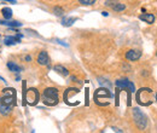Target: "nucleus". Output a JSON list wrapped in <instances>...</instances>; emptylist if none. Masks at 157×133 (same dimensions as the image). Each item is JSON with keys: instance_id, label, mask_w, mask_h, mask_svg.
<instances>
[{"instance_id": "1", "label": "nucleus", "mask_w": 157, "mask_h": 133, "mask_svg": "<svg viewBox=\"0 0 157 133\" xmlns=\"http://www.w3.org/2000/svg\"><path fill=\"white\" fill-rule=\"evenodd\" d=\"M41 99L44 102L45 105H48V107H55L57 105L59 102L58 99V90L55 88V87H47L44 93L41 96Z\"/></svg>"}, {"instance_id": "2", "label": "nucleus", "mask_w": 157, "mask_h": 133, "mask_svg": "<svg viewBox=\"0 0 157 133\" xmlns=\"http://www.w3.org/2000/svg\"><path fill=\"white\" fill-rule=\"evenodd\" d=\"M40 95L36 88H29L28 91L25 90V81H23V105H36L39 102Z\"/></svg>"}, {"instance_id": "3", "label": "nucleus", "mask_w": 157, "mask_h": 133, "mask_svg": "<svg viewBox=\"0 0 157 133\" xmlns=\"http://www.w3.org/2000/svg\"><path fill=\"white\" fill-rule=\"evenodd\" d=\"M137 102L140 105L147 107L154 102L152 98V90L147 87H143L137 92Z\"/></svg>"}, {"instance_id": "4", "label": "nucleus", "mask_w": 157, "mask_h": 133, "mask_svg": "<svg viewBox=\"0 0 157 133\" xmlns=\"http://www.w3.org/2000/svg\"><path fill=\"white\" fill-rule=\"evenodd\" d=\"M0 104L6 107H12L16 104V90L12 87H7L2 90V97L0 98Z\"/></svg>"}, {"instance_id": "5", "label": "nucleus", "mask_w": 157, "mask_h": 133, "mask_svg": "<svg viewBox=\"0 0 157 133\" xmlns=\"http://www.w3.org/2000/svg\"><path fill=\"white\" fill-rule=\"evenodd\" d=\"M133 120L137 125V127L139 130H144L146 128V125H147V121H146V116L143 114L138 108L133 109Z\"/></svg>"}, {"instance_id": "6", "label": "nucleus", "mask_w": 157, "mask_h": 133, "mask_svg": "<svg viewBox=\"0 0 157 133\" xmlns=\"http://www.w3.org/2000/svg\"><path fill=\"white\" fill-rule=\"evenodd\" d=\"M116 87L121 88V90H128V92L131 93H134L136 92V86L132 81H129L128 79H120L115 82Z\"/></svg>"}, {"instance_id": "7", "label": "nucleus", "mask_w": 157, "mask_h": 133, "mask_svg": "<svg viewBox=\"0 0 157 133\" xmlns=\"http://www.w3.org/2000/svg\"><path fill=\"white\" fill-rule=\"evenodd\" d=\"M113 97V93L108 90V88H104V87H101V88H99L96 91V93H94V100H96V103L99 104V102L101 100V99H109V98H111Z\"/></svg>"}, {"instance_id": "8", "label": "nucleus", "mask_w": 157, "mask_h": 133, "mask_svg": "<svg viewBox=\"0 0 157 133\" xmlns=\"http://www.w3.org/2000/svg\"><path fill=\"white\" fill-rule=\"evenodd\" d=\"M105 6H108V7H111L114 11H123L124 9H126V5L124 4H121V2H118V1H114V0H106L105 1Z\"/></svg>"}, {"instance_id": "9", "label": "nucleus", "mask_w": 157, "mask_h": 133, "mask_svg": "<svg viewBox=\"0 0 157 133\" xmlns=\"http://www.w3.org/2000/svg\"><path fill=\"white\" fill-rule=\"evenodd\" d=\"M2 42L6 46H12V45H16V44L21 42V38L17 34L16 35H6L2 38Z\"/></svg>"}, {"instance_id": "10", "label": "nucleus", "mask_w": 157, "mask_h": 133, "mask_svg": "<svg viewBox=\"0 0 157 133\" xmlns=\"http://www.w3.org/2000/svg\"><path fill=\"white\" fill-rule=\"evenodd\" d=\"M140 57H141V52L138 51V50H129V51L126 52V58L131 62H136Z\"/></svg>"}, {"instance_id": "11", "label": "nucleus", "mask_w": 157, "mask_h": 133, "mask_svg": "<svg viewBox=\"0 0 157 133\" xmlns=\"http://www.w3.org/2000/svg\"><path fill=\"white\" fill-rule=\"evenodd\" d=\"M78 93H80V91H78V88H68V90L64 92V102H65L67 104H69V100H70L75 95H78Z\"/></svg>"}, {"instance_id": "12", "label": "nucleus", "mask_w": 157, "mask_h": 133, "mask_svg": "<svg viewBox=\"0 0 157 133\" xmlns=\"http://www.w3.org/2000/svg\"><path fill=\"white\" fill-rule=\"evenodd\" d=\"M38 63L40 65H47L50 63V57L46 51H41L38 56Z\"/></svg>"}, {"instance_id": "13", "label": "nucleus", "mask_w": 157, "mask_h": 133, "mask_svg": "<svg viewBox=\"0 0 157 133\" xmlns=\"http://www.w3.org/2000/svg\"><path fill=\"white\" fill-rule=\"evenodd\" d=\"M0 24L1 25H7V27H11V28H18L22 25V23H20L18 21H9V19H1Z\"/></svg>"}, {"instance_id": "14", "label": "nucleus", "mask_w": 157, "mask_h": 133, "mask_svg": "<svg viewBox=\"0 0 157 133\" xmlns=\"http://www.w3.org/2000/svg\"><path fill=\"white\" fill-rule=\"evenodd\" d=\"M139 19H141V21H144V22H146L149 24H152L155 22V16L152 14H144V15L139 16Z\"/></svg>"}, {"instance_id": "15", "label": "nucleus", "mask_w": 157, "mask_h": 133, "mask_svg": "<svg viewBox=\"0 0 157 133\" xmlns=\"http://www.w3.org/2000/svg\"><path fill=\"white\" fill-rule=\"evenodd\" d=\"M7 68H9L11 72L17 73V74H20L21 72H22V67L17 65L15 62H7Z\"/></svg>"}, {"instance_id": "16", "label": "nucleus", "mask_w": 157, "mask_h": 133, "mask_svg": "<svg viewBox=\"0 0 157 133\" xmlns=\"http://www.w3.org/2000/svg\"><path fill=\"white\" fill-rule=\"evenodd\" d=\"M55 72H57L59 75L62 76H68L69 75V72H68V69L67 68H64L63 65H60V64H57V65H55Z\"/></svg>"}, {"instance_id": "17", "label": "nucleus", "mask_w": 157, "mask_h": 133, "mask_svg": "<svg viewBox=\"0 0 157 133\" xmlns=\"http://www.w3.org/2000/svg\"><path fill=\"white\" fill-rule=\"evenodd\" d=\"M1 14H2V16H4L5 19L12 18V10H11L10 7H4V9L1 10Z\"/></svg>"}, {"instance_id": "18", "label": "nucleus", "mask_w": 157, "mask_h": 133, "mask_svg": "<svg viewBox=\"0 0 157 133\" xmlns=\"http://www.w3.org/2000/svg\"><path fill=\"white\" fill-rule=\"evenodd\" d=\"M75 22H76V18H73V17L63 18L62 19V25H64V27H70V25H73Z\"/></svg>"}, {"instance_id": "19", "label": "nucleus", "mask_w": 157, "mask_h": 133, "mask_svg": "<svg viewBox=\"0 0 157 133\" xmlns=\"http://www.w3.org/2000/svg\"><path fill=\"white\" fill-rule=\"evenodd\" d=\"M53 14L56 16H62L64 14V10L62 7H59V6H56V7H53Z\"/></svg>"}, {"instance_id": "20", "label": "nucleus", "mask_w": 157, "mask_h": 133, "mask_svg": "<svg viewBox=\"0 0 157 133\" xmlns=\"http://www.w3.org/2000/svg\"><path fill=\"white\" fill-rule=\"evenodd\" d=\"M97 0H78V2L81 5H85V6H90V5H93Z\"/></svg>"}, {"instance_id": "21", "label": "nucleus", "mask_w": 157, "mask_h": 133, "mask_svg": "<svg viewBox=\"0 0 157 133\" xmlns=\"http://www.w3.org/2000/svg\"><path fill=\"white\" fill-rule=\"evenodd\" d=\"M4 45V42H2V38H1V35H0V50H1V46Z\"/></svg>"}, {"instance_id": "22", "label": "nucleus", "mask_w": 157, "mask_h": 133, "mask_svg": "<svg viewBox=\"0 0 157 133\" xmlns=\"http://www.w3.org/2000/svg\"><path fill=\"white\" fill-rule=\"evenodd\" d=\"M101 15H103V16H105V17H106V16H109V14H108L106 11H103V12H101Z\"/></svg>"}, {"instance_id": "23", "label": "nucleus", "mask_w": 157, "mask_h": 133, "mask_svg": "<svg viewBox=\"0 0 157 133\" xmlns=\"http://www.w3.org/2000/svg\"><path fill=\"white\" fill-rule=\"evenodd\" d=\"M4 1H9V2H12V4H16L15 0H4Z\"/></svg>"}, {"instance_id": "24", "label": "nucleus", "mask_w": 157, "mask_h": 133, "mask_svg": "<svg viewBox=\"0 0 157 133\" xmlns=\"http://www.w3.org/2000/svg\"><path fill=\"white\" fill-rule=\"evenodd\" d=\"M0 80H1V81H2V82H5V84H6V80H5V79H4V77H2V76H0Z\"/></svg>"}, {"instance_id": "25", "label": "nucleus", "mask_w": 157, "mask_h": 133, "mask_svg": "<svg viewBox=\"0 0 157 133\" xmlns=\"http://www.w3.org/2000/svg\"><path fill=\"white\" fill-rule=\"evenodd\" d=\"M25 59H27V61H28V62H29V61H30V59H32V58H30V56H27V57H25Z\"/></svg>"}, {"instance_id": "26", "label": "nucleus", "mask_w": 157, "mask_h": 133, "mask_svg": "<svg viewBox=\"0 0 157 133\" xmlns=\"http://www.w3.org/2000/svg\"><path fill=\"white\" fill-rule=\"evenodd\" d=\"M156 100H157V95H156Z\"/></svg>"}, {"instance_id": "27", "label": "nucleus", "mask_w": 157, "mask_h": 133, "mask_svg": "<svg viewBox=\"0 0 157 133\" xmlns=\"http://www.w3.org/2000/svg\"><path fill=\"white\" fill-rule=\"evenodd\" d=\"M156 55H157V52H156Z\"/></svg>"}]
</instances>
